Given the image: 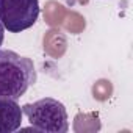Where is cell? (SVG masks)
<instances>
[{"mask_svg": "<svg viewBox=\"0 0 133 133\" xmlns=\"http://www.w3.org/2000/svg\"><path fill=\"white\" fill-rule=\"evenodd\" d=\"M3 38H5V28H3L2 24H0V45H2V42H3Z\"/></svg>", "mask_w": 133, "mask_h": 133, "instance_id": "52a82bcc", "label": "cell"}, {"mask_svg": "<svg viewBox=\"0 0 133 133\" xmlns=\"http://www.w3.org/2000/svg\"><path fill=\"white\" fill-rule=\"evenodd\" d=\"M22 114L28 117L30 128L35 131L66 133L69 130L68 113L64 105L52 97H45L33 103H25L22 107Z\"/></svg>", "mask_w": 133, "mask_h": 133, "instance_id": "7a4b0ae2", "label": "cell"}, {"mask_svg": "<svg viewBox=\"0 0 133 133\" xmlns=\"http://www.w3.org/2000/svg\"><path fill=\"white\" fill-rule=\"evenodd\" d=\"M111 92H113V86H111V82L108 80H99L92 86V94H94V99L97 100H107L111 96Z\"/></svg>", "mask_w": 133, "mask_h": 133, "instance_id": "8992f818", "label": "cell"}, {"mask_svg": "<svg viewBox=\"0 0 133 133\" xmlns=\"http://www.w3.org/2000/svg\"><path fill=\"white\" fill-rule=\"evenodd\" d=\"M75 131H97L100 130V122L97 114H77L74 121Z\"/></svg>", "mask_w": 133, "mask_h": 133, "instance_id": "5b68a950", "label": "cell"}, {"mask_svg": "<svg viewBox=\"0 0 133 133\" xmlns=\"http://www.w3.org/2000/svg\"><path fill=\"white\" fill-rule=\"evenodd\" d=\"M36 82L35 64L13 50H0V99H21Z\"/></svg>", "mask_w": 133, "mask_h": 133, "instance_id": "6da1fadb", "label": "cell"}, {"mask_svg": "<svg viewBox=\"0 0 133 133\" xmlns=\"http://www.w3.org/2000/svg\"><path fill=\"white\" fill-rule=\"evenodd\" d=\"M22 125V108L17 100L0 99V133H13Z\"/></svg>", "mask_w": 133, "mask_h": 133, "instance_id": "277c9868", "label": "cell"}, {"mask_svg": "<svg viewBox=\"0 0 133 133\" xmlns=\"http://www.w3.org/2000/svg\"><path fill=\"white\" fill-rule=\"evenodd\" d=\"M39 16L38 0H0V24L10 33L33 27Z\"/></svg>", "mask_w": 133, "mask_h": 133, "instance_id": "3957f363", "label": "cell"}]
</instances>
